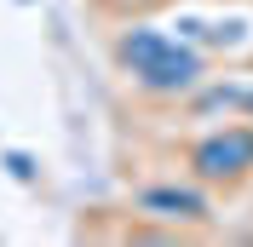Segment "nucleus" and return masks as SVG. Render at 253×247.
<instances>
[{
  "instance_id": "1",
  "label": "nucleus",
  "mask_w": 253,
  "mask_h": 247,
  "mask_svg": "<svg viewBox=\"0 0 253 247\" xmlns=\"http://www.w3.org/2000/svg\"><path fill=\"white\" fill-rule=\"evenodd\" d=\"M121 58L132 63V75H138L144 86H190L196 69H202L190 52H178L173 41H161V35H150V29H132V35H126V41H121Z\"/></svg>"
},
{
  "instance_id": "2",
  "label": "nucleus",
  "mask_w": 253,
  "mask_h": 247,
  "mask_svg": "<svg viewBox=\"0 0 253 247\" xmlns=\"http://www.w3.org/2000/svg\"><path fill=\"white\" fill-rule=\"evenodd\" d=\"M196 167L202 178H242L253 167V132H224V138H207L196 150Z\"/></svg>"
},
{
  "instance_id": "3",
  "label": "nucleus",
  "mask_w": 253,
  "mask_h": 247,
  "mask_svg": "<svg viewBox=\"0 0 253 247\" xmlns=\"http://www.w3.org/2000/svg\"><path fill=\"white\" fill-rule=\"evenodd\" d=\"M144 207H167V218H202L207 213V201L202 196H184V190H150Z\"/></svg>"
}]
</instances>
